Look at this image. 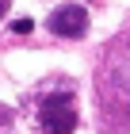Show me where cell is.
Returning a JSON list of instances; mask_svg holds the SVG:
<instances>
[{"label":"cell","mask_w":130,"mask_h":134,"mask_svg":"<svg viewBox=\"0 0 130 134\" xmlns=\"http://www.w3.org/2000/svg\"><path fill=\"white\" fill-rule=\"evenodd\" d=\"M42 126L46 134H73L77 130V111L69 96H50L42 103Z\"/></svg>","instance_id":"cell-1"},{"label":"cell","mask_w":130,"mask_h":134,"mask_svg":"<svg viewBox=\"0 0 130 134\" xmlns=\"http://www.w3.org/2000/svg\"><path fill=\"white\" fill-rule=\"evenodd\" d=\"M50 31L61 35V38H80V35L88 31V12L80 8V4H61L50 15Z\"/></svg>","instance_id":"cell-2"},{"label":"cell","mask_w":130,"mask_h":134,"mask_svg":"<svg viewBox=\"0 0 130 134\" xmlns=\"http://www.w3.org/2000/svg\"><path fill=\"white\" fill-rule=\"evenodd\" d=\"M12 27H15V35H27V31H31V19H15Z\"/></svg>","instance_id":"cell-3"},{"label":"cell","mask_w":130,"mask_h":134,"mask_svg":"<svg viewBox=\"0 0 130 134\" xmlns=\"http://www.w3.org/2000/svg\"><path fill=\"white\" fill-rule=\"evenodd\" d=\"M8 4H12V0H0V19H4V12H8Z\"/></svg>","instance_id":"cell-4"}]
</instances>
